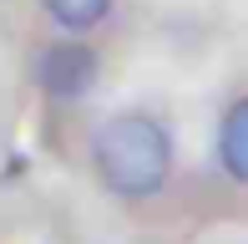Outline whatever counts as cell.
<instances>
[{
	"instance_id": "obj_1",
	"label": "cell",
	"mask_w": 248,
	"mask_h": 244,
	"mask_svg": "<svg viewBox=\"0 0 248 244\" xmlns=\"http://www.w3.org/2000/svg\"><path fill=\"white\" fill-rule=\"evenodd\" d=\"M96 173L111 193L122 198H152L157 188L167 183V168H172V142H167L162 122L127 112V117H111L107 127L96 132Z\"/></svg>"
},
{
	"instance_id": "obj_2",
	"label": "cell",
	"mask_w": 248,
	"mask_h": 244,
	"mask_svg": "<svg viewBox=\"0 0 248 244\" xmlns=\"http://www.w3.org/2000/svg\"><path fill=\"white\" fill-rule=\"evenodd\" d=\"M36 82H41V92L61 97V102L86 97V92H92V82H96V56H92V46H81V41H61V46L41 51Z\"/></svg>"
},
{
	"instance_id": "obj_3",
	"label": "cell",
	"mask_w": 248,
	"mask_h": 244,
	"mask_svg": "<svg viewBox=\"0 0 248 244\" xmlns=\"http://www.w3.org/2000/svg\"><path fill=\"white\" fill-rule=\"evenodd\" d=\"M218 158H223V168H228L238 183H248V97H243V102H233L228 112H223Z\"/></svg>"
},
{
	"instance_id": "obj_4",
	"label": "cell",
	"mask_w": 248,
	"mask_h": 244,
	"mask_svg": "<svg viewBox=\"0 0 248 244\" xmlns=\"http://www.w3.org/2000/svg\"><path fill=\"white\" fill-rule=\"evenodd\" d=\"M107 5H111V0H46V10L61 20L66 31H86V26H96V20L107 16Z\"/></svg>"
}]
</instances>
